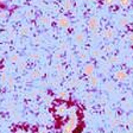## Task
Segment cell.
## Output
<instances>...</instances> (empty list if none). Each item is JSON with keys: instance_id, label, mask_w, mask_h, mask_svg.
I'll return each instance as SVG.
<instances>
[{"instance_id": "52a82bcc", "label": "cell", "mask_w": 133, "mask_h": 133, "mask_svg": "<svg viewBox=\"0 0 133 133\" xmlns=\"http://www.w3.org/2000/svg\"><path fill=\"white\" fill-rule=\"evenodd\" d=\"M94 65L93 64H87L86 66H84V69H83V72H84V75H87V76H91V75H94Z\"/></svg>"}, {"instance_id": "603a6c76", "label": "cell", "mask_w": 133, "mask_h": 133, "mask_svg": "<svg viewBox=\"0 0 133 133\" xmlns=\"http://www.w3.org/2000/svg\"><path fill=\"white\" fill-rule=\"evenodd\" d=\"M88 1H93V0H88Z\"/></svg>"}, {"instance_id": "9c48e42d", "label": "cell", "mask_w": 133, "mask_h": 133, "mask_svg": "<svg viewBox=\"0 0 133 133\" xmlns=\"http://www.w3.org/2000/svg\"><path fill=\"white\" fill-rule=\"evenodd\" d=\"M89 83L94 87L97 86V84H99V78H97L95 75H91V76H89Z\"/></svg>"}, {"instance_id": "277c9868", "label": "cell", "mask_w": 133, "mask_h": 133, "mask_svg": "<svg viewBox=\"0 0 133 133\" xmlns=\"http://www.w3.org/2000/svg\"><path fill=\"white\" fill-rule=\"evenodd\" d=\"M102 36L105 39H108V41H111V39H113L114 37H115V30L112 28H108L106 29L105 31L102 32Z\"/></svg>"}, {"instance_id": "5b68a950", "label": "cell", "mask_w": 133, "mask_h": 133, "mask_svg": "<svg viewBox=\"0 0 133 133\" xmlns=\"http://www.w3.org/2000/svg\"><path fill=\"white\" fill-rule=\"evenodd\" d=\"M57 25L59 26V28L68 29L69 28V25H70V22L66 17H61V18H58V20H57Z\"/></svg>"}, {"instance_id": "7402d4cb", "label": "cell", "mask_w": 133, "mask_h": 133, "mask_svg": "<svg viewBox=\"0 0 133 133\" xmlns=\"http://www.w3.org/2000/svg\"><path fill=\"white\" fill-rule=\"evenodd\" d=\"M37 75H39V71L38 70H35V71L32 72V77H37Z\"/></svg>"}, {"instance_id": "d6986e66", "label": "cell", "mask_w": 133, "mask_h": 133, "mask_svg": "<svg viewBox=\"0 0 133 133\" xmlns=\"http://www.w3.org/2000/svg\"><path fill=\"white\" fill-rule=\"evenodd\" d=\"M126 38H127V41H128V42H131V43H133V32L128 33L127 36H126Z\"/></svg>"}, {"instance_id": "2e32d148", "label": "cell", "mask_w": 133, "mask_h": 133, "mask_svg": "<svg viewBox=\"0 0 133 133\" xmlns=\"http://www.w3.org/2000/svg\"><path fill=\"white\" fill-rule=\"evenodd\" d=\"M101 1H102L103 5H106V6H111V5H113V4L115 3L116 0H101Z\"/></svg>"}, {"instance_id": "ac0fdd59", "label": "cell", "mask_w": 133, "mask_h": 133, "mask_svg": "<svg viewBox=\"0 0 133 133\" xmlns=\"http://www.w3.org/2000/svg\"><path fill=\"white\" fill-rule=\"evenodd\" d=\"M30 56H31V58H33V59H39V57H41V55H39V54H36V52H32Z\"/></svg>"}, {"instance_id": "e0dca14e", "label": "cell", "mask_w": 133, "mask_h": 133, "mask_svg": "<svg viewBox=\"0 0 133 133\" xmlns=\"http://www.w3.org/2000/svg\"><path fill=\"white\" fill-rule=\"evenodd\" d=\"M11 62H13V63H17V62H20V58L18 55H13L11 57Z\"/></svg>"}, {"instance_id": "6da1fadb", "label": "cell", "mask_w": 133, "mask_h": 133, "mask_svg": "<svg viewBox=\"0 0 133 133\" xmlns=\"http://www.w3.org/2000/svg\"><path fill=\"white\" fill-rule=\"evenodd\" d=\"M58 133H80L83 127V114L80 106L70 100L57 99L51 106Z\"/></svg>"}, {"instance_id": "4fadbf2b", "label": "cell", "mask_w": 133, "mask_h": 133, "mask_svg": "<svg viewBox=\"0 0 133 133\" xmlns=\"http://www.w3.org/2000/svg\"><path fill=\"white\" fill-rule=\"evenodd\" d=\"M118 3H119L120 6H122V7H128L131 4V0H118Z\"/></svg>"}, {"instance_id": "3957f363", "label": "cell", "mask_w": 133, "mask_h": 133, "mask_svg": "<svg viewBox=\"0 0 133 133\" xmlns=\"http://www.w3.org/2000/svg\"><path fill=\"white\" fill-rule=\"evenodd\" d=\"M87 26H88V29L90 31H97V29H99V26H100V22H99V19H97L96 17H91L90 19L88 20V23H87Z\"/></svg>"}, {"instance_id": "8992f818", "label": "cell", "mask_w": 133, "mask_h": 133, "mask_svg": "<svg viewBox=\"0 0 133 133\" xmlns=\"http://www.w3.org/2000/svg\"><path fill=\"white\" fill-rule=\"evenodd\" d=\"M114 77L118 81H125L127 78V72L124 71V70H118V71L114 72Z\"/></svg>"}, {"instance_id": "8fae6325", "label": "cell", "mask_w": 133, "mask_h": 133, "mask_svg": "<svg viewBox=\"0 0 133 133\" xmlns=\"http://www.w3.org/2000/svg\"><path fill=\"white\" fill-rule=\"evenodd\" d=\"M57 99H59V100H70V97H69V94H68V93L62 91V93H59V94L57 95Z\"/></svg>"}, {"instance_id": "ba28073f", "label": "cell", "mask_w": 133, "mask_h": 133, "mask_svg": "<svg viewBox=\"0 0 133 133\" xmlns=\"http://www.w3.org/2000/svg\"><path fill=\"white\" fill-rule=\"evenodd\" d=\"M84 39H86V35L83 32H78L75 35V42H76V43H82Z\"/></svg>"}, {"instance_id": "7a4b0ae2", "label": "cell", "mask_w": 133, "mask_h": 133, "mask_svg": "<svg viewBox=\"0 0 133 133\" xmlns=\"http://www.w3.org/2000/svg\"><path fill=\"white\" fill-rule=\"evenodd\" d=\"M11 133H38V131L33 126L22 124V125H17L16 127H13Z\"/></svg>"}, {"instance_id": "9a60e30c", "label": "cell", "mask_w": 133, "mask_h": 133, "mask_svg": "<svg viewBox=\"0 0 133 133\" xmlns=\"http://www.w3.org/2000/svg\"><path fill=\"white\" fill-rule=\"evenodd\" d=\"M120 26H126V25L128 24V18H126V17H124V18H121L119 22Z\"/></svg>"}, {"instance_id": "30bf717a", "label": "cell", "mask_w": 133, "mask_h": 133, "mask_svg": "<svg viewBox=\"0 0 133 133\" xmlns=\"http://www.w3.org/2000/svg\"><path fill=\"white\" fill-rule=\"evenodd\" d=\"M63 8L65 10V11H69V10H71V8H72V3L70 1V0H64Z\"/></svg>"}, {"instance_id": "5bb4252c", "label": "cell", "mask_w": 133, "mask_h": 133, "mask_svg": "<svg viewBox=\"0 0 133 133\" xmlns=\"http://www.w3.org/2000/svg\"><path fill=\"white\" fill-rule=\"evenodd\" d=\"M20 33H22L23 36H28L29 33H30V28L29 26H23L22 30H20Z\"/></svg>"}, {"instance_id": "7c38bea8", "label": "cell", "mask_w": 133, "mask_h": 133, "mask_svg": "<svg viewBox=\"0 0 133 133\" xmlns=\"http://www.w3.org/2000/svg\"><path fill=\"white\" fill-rule=\"evenodd\" d=\"M39 22H41L43 25H49L50 23H51V20H50V18H49V17H46V16H43V17H42V18H41V19H39Z\"/></svg>"}, {"instance_id": "ffe728a7", "label": "cell", "mask_w": 133, "mask_h": 133, "mask_svg": "<svg viewBox=\"0 0 133 133\" xmlns=\"http://www.w3.org/2000/svg\"><path fill=\"white\" fill-rule=\"evenodd\" d=\"M111 62L112 63H118V62H119V58L116 57V56H113V57H111Z\"/></svg>"}, {"instance_id": "44dd1931", "label": "cell", "mask_w": 133, "mask_h": 133, "mask_svg": "<svg viewBox=\"0 0 133 133\" xmlns=\"http://www.w3.org/2000/svg\"><path fill=\"white\" fill-rule=\"evenodd\" d=\"M80 57L82 58V59H86L87 58V52H80Z\"/></svg>"}]
</instances>
